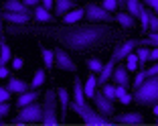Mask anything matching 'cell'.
<instances>
[{
    "label": "cell",
    "instance_id": "36",
    "mask_svg": "<svg viewBox=\"0 0 158 126\" xmlns=\"http://www.w3.org/2000/svg\"><path fill=\"white\" fill-rule=\"evenodd\" d=\"M12 100V92L8 88H0V102H8Z\"/></svg>",
    "mask_w": 158,
    "mask_h": 126
},
{
    "label": "cell",
    "instance_id": "47",
    "mask_svg": "<svg viewBox=\"0 0 158 126\" xmlns=\"http://www.w3.org/2000/svg\"><path fill=\"white\" fill-rule=\"evenodd\" d=\"M152 110H154V116H158V104H156V106H152Z\"/></svg>",
    "mask_w": 158,
    "mask_h": 126
},
{
    "label": "cell",
    "instance_id": "28",
    "mask_svg": "<svg viewBox=\"0 0 158 126\" xmlns=\"http://www.w3.org/2000/svg\"><path fill=\"white\" fill-rule=\"evenodd\" d=\"M45 81H47V71H43V69L35 71V77H33V81H31V89H39Z\"/></svg>",
    "mask_w": 158,
    "mask_h": 126
},
{
    "label": "cell",
    "instance_id": "48",
    "mask_svg": "<svg viewBox=\"0 0 158 126\" xmlns=\"http://www.w3.org/2000/svg\"><path fill=\"white\" fill-rule=\"evenodd\" d=\"M156 124H158V116H156Z\"/></svg>",
    "mask_w": 158,
    "mask_h": 126
},
{
    "label": "cell",
    "instance_id": "40",
    "mask_svg": "<svg viewBox=\"0 0 158 126\" xmlns=\"http://www.w3.org/2000/svg\"><path fill=\"white\" fill-rule=\"evenodd\" d=\"M120 102L122 104H132L134 102V96H132V93H124V96L120 98Z\"/></svg>",
    "mask_w": 158,
    "mask_h": 126
},
{
    "label": "cell",
    "instance_id": "5",
    "mask_svg": "<svg viewBox=\"0 0 158 126\" xmlns=\"http://www.w3.org/2000/svg\"><path fill=\"white\" fill-rule=\"evenodd\" d=\"M43 120V106L37 102L28 104V106L20 108L19 110V116H12L10 118V124H28V122H41Z\"/></svg>",
    "mask_w": 158,
    "mask_h": 126
},
{
    "label": "cell",
    "instance_id": "26",
    "mask_svg": "<svg viewBox=\"0 0 158 126\" xmlns=\"http://www.w3.org/2000/svg\"><path fill=\"white\" fill-rule=\"evenodd\" d=\"M136 55H138V69H144V67H146V61L150 59V49L146 45H140Z\"/></svg>",
    "mask_w": 158,
    "mask_h": 126
},
{
    "label": "cell",
    "instance_id": "8",
    "mask_svg": "<svg viewBox=\"0 0 158 126\" xmlns=\"http://www.w3.org/2000/svg\"><path fill=\"white\" fill-rule=\"evenodd\" d=\"M55 51V67L63 71H71V73H77V65H75V61L69 57V53L63 51V49H53Z\"/></svg>",
    "mask_w": 158,
    "mask_h": 126
},
{
    "label": "cell",
    "instance_id": "35",
    "mask_svg": "<svg viewBox=\"0 0 158 126\" xmlns=\"http://www.w3.org/2000/svg\"><path fill=\"white\" fill-rule=\"evenodd\" d=\"M102 6L106 10H110V12H114V10L120 8V6H118V0H102Z\"/></svg>",
    "mask_w": 158,
    "mask_h": 126
},
{
    "label": "cell",
    "instance_id": "46",
    "mask_svg": "<svg viewBox=\"0 0 158 126\" xmlns=\"http://www.w3.org/2000/svg\"><path fill=\"white\" fill-rule=\"evenodd\" d=\"M2 20V19H0ZM2 37H4V28H2V24H0V41H2Z\"/></svg>",
    "mask_w": 158,
    "mask_h": 126
},
{
    "label": "cell",
    "instance_id": "37",
    "mask_svg": "<svg viewBox=\"0 0 158 126\" xmlns=\"http://www.w3.org/2000/svg\"><path fill=\"white\" fill-rule=\"evenodd\" d=\"M10 110H12V106L8 102H0V116H8Z\"/></svg>",
    "mask_w": 158,
    "mask_h": 126
},
{
    "label": "cell",
    "instance_id": "50",
    "mask_svg": "<svg viewBox=\"0 0 158 126\" xmlns=\"http://www.w3.org/2000/svg\"><path fill=\"white\" fill-rule=\"evenodd\" d=\"M73 2H77V0H73Z\"/></svg>",
    "mask_w": 158,
    "mask_h": 126
},
{
    "label": "cell",
    "instance_id": "20",
    "mask_svg": "<svg viewBox=\"0 0 158 126\" xmlns=\"http://www.w3.org/2000/svg\"><path fill=\"white\" fill-rule=\"evenodd\" d=\"M75 4H77V2H73V0H55V16L67 14L69 10L75 8Z\"/></svg>",
    "mask_w": 158,
    "mask_h": 126
},
{
    "label": "cell",
    "instance_id": "3",
    "mask_svg": "<svg viewBox=\"0 0 158 126\" xmlns=\"http://www.w3.org/2000/svg\"><path fill=\"white\" fill-rule=\"evenodd\" d=\"M57 89L49 88L45 93V104H43V124L47 126H55L59 124V114H57Z\"/></svg>",
    "mask_w": 158,
    "mask_h": 126
},
{
    "label": "cell",
    "instance_id": "7",
    "mask_svg": "<svg viewBox=\"0 0 158 126\" xmlns=\"http://www.w3.org/2000/svg\"><path fill=\"white\" fill-rule=\"evenodd\" d=\"M93 100H95V108H98V112L102 114V116H106V118L112 120V116H114V100H110L102 89H95Z\"/></svg>",
    "mask_w": 158,
    "mask_h": 126
},
{
    "label": "cell",
    "instance_id": "42",
    "mask_svg": "<svg viewBox=\"0 0 158 126\" xmlns=\"http://www.w3.org/2000/svg\"><path fill=\"white\" fill-rule=\"evenodd\" d=\"M41 4L45 6L47 10H51V8H55V0H41Z\"/></svg>",
    "mask_w": 158,
    "mask_h": 126
},
{
    "label": "cell",
    "instance_id": "22",
    "mask_svg": "<svg viewBox=\"0 0 158 126\" xmlns=\"http://www.w3.org/2000/svg\"><path fill=\"white\" fill-rule=\"evenodd\" d=\"M116 20H118V23H120L124 28H134V27H136V19L132 16L130 12H122V10H120V12L116 14Z\"/></svg>",
    "mask_w": 158,
    "mask_h": 126
},
{
    "label": "cell",
    "instance_id": "23",
    "mask_svg": "<svg viewBox=\"0 0 158 126\" xmlns=\"http://www.w3.org/2000/svg\"><path fill=\"white\" fill-rule=\"evenodd\" d=\"M98 73H91L87 77V81H85V88H83V92H85V98H89V100H93V96H95V88H98V77H95Z\"/></svg>",
    "mask_w": 158,
    "mask_h": 126
},
{
    "label": "cell",
    "instance_id": "38",
    "mask_svg": "<svg viewBox=\"0 0 158 126\" xmlns=\"http://www.w3.org/2000/svg\"><path fill=\"white\" fill-rule=\"evenodd\" d=\"M126 89H128V85H116V100H120L124 93H128Z\"/></svg>",
    "mask_w": 158,
    "mask_h": 126
},
{
    "label": "cell",
    "instance_id": "10",
    "mask_svg": "<svg viewBox=\"0 0 158 126\" xmlns=\"http://www.w3.org/2000/svg\"><path fill=\"white\" fill-rule=\"evenodd\" d=\"M128 73H130L128 67L122 65L120 61H118L116 67H114V73H112V80H110V81H112L114 85H128V84H130V75H128Z\"/></svg>",
    "mask_w": 158,
    "mask_h": 126
},
{
    "label": "cell",
    "instance_id": "17",
    "mask_svg": "<svg viewBox=\"0 0 158 126\" xmlns=\"http://www.w3.org/2000/svg\"><path fill=\"white\" fill-rule=\"evenodd\" d=\"M6 88H8L12 93H16V96H19V93L28 92V89H31V84L19 80V77H8V84H6Z\"/></svg>",
    "mask_w": 158,
    "mask_h": 126
},
{
    "label": "cell",
    "instance_id": "11",
    "mask_svg": "<svg viewBox=\"0 0 158 126\" xmlns=\"http://www.w3.org/2000/svg\"><path fill=\"white\" fill-rule=\"evenodd\" d=\"M57 102H59V108H61V118L59 120L65 122V116H67V112H69V102H71L69 92H67L65 88H57Z\"/></svg>",
    "mask_w": 158,
    "mask_h": 126
},
{
    "label": "cell",
    "instance_id": "44",
    "mask_svg": "<svg viewBox=\"0 0 158 126\" xmlns=\"http://www.w3.org/2000/svg\"><path fill=\"white\" fill-rule=\"evenodd\" d=\"M24 4L28 6V8H33V6H37V4H41V0H23Z\"/></svg>",
    "mask_w": 158,
    "mask_h": 126
},
{
    "label": "cell",
    "instance_id": "31",
    "mask_svg": "<svg viewBox=\"0 0 158 126\" xmlns=\"http://www.w3.org/2000/svg\"><path fill=\"white\" fill-rule=\"evenodd\" d=\"M102 92L106 93L110 100H116V85H114L112 81H107L106 85H102Z\"/></svg>",
    "mask_w": 158,
    "mask_h": 126
},
{
    "label": "cell",
    "instance_id": "39",
    "mask_svg": "<svg viewBox=\"0 0 158 126\" xmlns=\"http://www.w3.org/2000/svg\"><path fill=\"white\" fill-rule=\"evenodd\" d=\"M23 65H24L23 57H14V59H12V67H14V69H23Z\"/></svg>",
    "mask_w": 158,
    "mask_h": 126
},
{
    "label": "cell",
    "instance_id": "34",
    "mask_svg": "<svg viewBox=\"0 0 158 126\" xmlns=\"http://www.w3.org/2000/svg\"><path fill=\"white\" fill-rule=\"evenodd\" d=\"M148 31H158V14L150 8V20H148Z\"/></svg>",
    "mask_w": 158,
    "mask_h": 126
},
{
    "label": "cell",
    "instance_id": "14",
    "mask_svg": "<svg viewBox=\"0 0 158 126\" xmlns=\"http://www.w3.org/2000/svg\"><path fill=\"white\" fill-rule=\"evenodd\" d=\"M114 122H118V124H142V114L140 112H128V114H116V116H112Z\"/></svg>",
    "mask_w": 158,
    "mask_h": 126
},
{
    "label": "cell",
    "instance_id": "16",
    "mask_svg": "<svg viewBox=\"0 0 158 126\" xmlns=\"http://www.w3.org/2000/svg\"><path fill=\"white\" fill-rule=\"evenodd\" d=\"M73 104H79V106H85L87 100H85V92H83V85H81V80H79V75L75 77L73 81V98H71Z\"/></svg>",
    "mask_w": 158,
    "mask_h": 126
},
{
    "label": "cell",
    "instance_id": "18",
    "mask_svg": "<svg viewBox=\"0 0 158 126\" xmlns=\"http://www.w3.org/2000/svg\"><path fill=\"white\" fill-rule=\"evenodd\" d=\"M114 67H116V61L114 59H110L106 63V65H103V69H102V73L98 75V85L99 88H102V85H106L107 81L112 80V73H114Z\"/></svg>",
    "mask_w": 158,
    "mask_h": 126
},
{
    "label": "cell",
    "instance_id": "4",
    "mask_svg": "<svg viewBox=\"0 0 158 126\" xmlns=\"http://www.w3.org/2000/svg\"><path fill=\"white\" fill-rule=\"evenodd\" d=\"M69 110H71V112H75V114H79V116L83 118V122H85V124H89V126L110 124V118H106V116H102L99 112H95V110H93L89 104H85V106H79V104L69 102Z\"/></svg>",
    "mask_w": 158,
    "mask_h": 126
},
{
    "label": "cell",
    "instance_id": "49",
    "mask_svg": "<svg viewBox=\"0 0 158 126\" xmlns=\"http://www.w3.org/2000/svg\"><path fill=\"white\" fill-rule=\"evenodd\" d=\"M0 122H2V116H0Z\"/></svg>",
    "mask_w": 158,
    "mask_h": 126
},
{
    "label": "cell",
    "instance_id": "6",
    "mask_svg": "<svg viewBox=\"0 0 158 126\" xmlns=\"http://www.w3.org/2000/svg\"><path fill=\"white\" fill-rule=\"evenodd\" d=\"M85 20L87 23H99V24H112L116 20V16L110 10H106L103 6L89 2V4H85Z\"/></svg>",
    "mask_w": 158,
    "mask_h": 126
},
{
    "label": "cell",
    "instance_id": "25",
    "mask_svg": "<svg viewBox=\"0 0 158 126\" xmlns=\"http://www.w3.org/2000/svg\"><path fill=\"white\" fill-rule=\"evenodd\" d=\"M126 6H128V12H130L134 19H138L142 8H144V2H142V0H126Z\"/></svg>",
    "mask_w": 158,
    "mask_h": 126
},
{
    "label": "cell",
    "instance_id": "9",
    "mask_svg": "<svg viewBox=\"0 0 158 126\" xmlns=\"http://www.w3.org/2000/svg\"><path fill=\"white\" fill-rule=\"evenodd\" d=\"M138 47H140V39H130V41H126V43H124L122 47H118L116 51H114L112 59H114V61L118 63V61L126 59V57L130 55V53L134 51V49H138Z\"/></svg>",
    "mask_w": 158,
    "mask_h": 126
},
{
    "label": "cell",
    "instance_id": "15",
    "mask_svg": "<svg viewBox=\"0 0 158 126\" xmlns=\"http://www.w3.org/2000/svg\"><path fill=\"white\" fill-rule=\"evenodd\" d=\"M39 96H41V92H39V89H28V92H24V93H19V100L14 102V108H16V110H20V108L28 106V104H33Z\"/></svg>",
    "mask_w": 158,
    "mask_h": 126
},
{
    "label": "cell",
    "instance_id": "13",
    "mask_svg": "<svg viewBox=\"0 0 158 126\" xmlns=\"http://www.w3.org/2000/svg\"><path fill=\"white\" fill-rule=\"evenodd\" d=\"M0 19L8 20V23H12V24H27L33 16L27 14V12H4V10H2V12H0Z\"/></svg>",
    "mask_w": 158,
    "mask_h": 126
},
{
    "label": "cell",
    "instance_id": "1",
    "mask_svg": "<svg viewBox=\"0 0 158 126\" xmlns=\"http://www.w3.org/2000/svg\"><path fill=\"white\" fill-rule=\"evenodd\" d=\"M107 35H114L110 24H99V23H89V24H69L61 28L57 39H59L67 49L75 53H85L87 49L95 47L102 43Z\"/></svg>",
    "mask_w": 158,
    "mask_h": 126
},
{
    "label": "cell",
    "instance_id": "12",
    "mask_svg": "<svg viewBox=\"0 0 158 126\" xmlns=\"http://www.w3.org/2000/svg\"><path fill=\"white\" fill-rule=\"evenodd\" d=\"M2 10H4V12H27V14L33 16V8H28V6L24 4V2H20V0H6L4 4H2Z\"/></svg>",
    "mask_w": 158,
    "mask_h": 126
},
{
    "label": "cell",
    "instance_id": "24",
    "mask_svg": "<svg viewBox=\"0 0 158 126\" xmlns=\"http://www.w3.org/2000/svg\"><path fill=\"white\" fill-rule=\"evenodd\" d=\"M10 61H12V53H10V47L6 45L4 37H2V41H0V67L10 63Z\"/></svg>",
    "mask_w": 158,
    "mask_h": 126
},
{
    "label": "cell",
    "instance_id": "21",
    "mask_svg": "<svg viewBox=\"0 0 158 126\" xmlns=\"http://www.w3.org/2000/svg\"><path fill=\"white\" fill-rule=\"evenodd\" d=\"M81 19H85V8H73L67 14H63V23H67V24H75Z\"/></svg>",
    "mask_w": 158,
    "mask_h": 126
},
{
    "label": "cell",
    "instance_id": "30",
    "mask_svg": "<svg viewBox=\"0 0 158 126\" xmlns=\"http://www.w3.org/2000/svg\"><path fill=\"white\" fill-rule=\"evenodd\" d=\"M87 67L93 71V73H102V69H103V63L99 59H87Z\"/></svg>",
    "mask_w": 158,
    "mask_h": 126
},
{
    "label": "cell",
    "instance_id": "27",
    "mask_svg": "<svg viewBox=\"0 0 158 126\" xmlns=\"http://www.w3.org/2000/svg\"><path fill=\"white\" fill-rule=\"evenodd\" d=\"M41 53H43V61H45V67H47V69L55 67V51H53V49H47V47L41 45Z\"/></svg>",
    "mask_w": 158,
    "mask_h": 126
},
{
    "label": "cell",
    "instance_id": "45",
    "mask_svg": "<svg viewBox=\"0 0 158 126\" xmlns=\"http://www.w3.org/2000/svg\"><path fill=\"white\" fill-rule=\"evenodd\" d=\"M0 77H2V80H6V77H8V67H6V65L0 67Z\"/></svg>",
    "mask_w": 158,
    "mask_h": 126
},
{
    "label": "cell",
    "instance_id": "33",
    "mask_svg": "<svg viewBox=\"0 0 158 126\" xmlns=\"http://www.w3.org/2000/svg\"><path fill=\"white\" fill-rule=\"evenodd\" d=\"M146 77H148V75H146V69H140L138 73H136L134 81H132V85H134V89H136V88H140V85H142V81H144Z\"/></svg>",
    "mask_w": 158,
    "mask_h": 126
},
{
    "label": "cell",
    "instance_id": "29",
    "mask_svg": "<svg viewBox=\"0 0 158 126\" xmlns=\"http://www.w3.org/2000/svg\"><path fill=\"white\" fill-rule=\"evenodd\" d=\"M140 23H142V31L144 33H148V20H150V10L148 8H142V12H140Z\"/></svg>",
    "mask_w": 158,
    "mask_h": 126
},
{
    "label": "cell",
    "instance_id": "19",
    "mask_svg": "<svg viewBox=\"0 0 158 126\" xmlns=\"http://www.w3.org/2000/svg\"><path fill=\"white\" fill-rule=\"evenodd\" d=\"M33 16L37 20H41V23H53V20H55V16H53V14L49 12V10H47L43 4L33 6Z\"/></svg>",
    "mask_w": 158,
    "mask_h": 126
},
{
    "label": "cell",
    "instance_id": "2",
    "mask_svg": "<svg viewBox=\"0 0 158 126\" xmlns=\"http://www.w3.org/2000/svg\"><path fill=\"white\" fill-rule=\"evenodd\" d=\"M134 102L140 104V106H156L158 104V73L156 75H150L142 81L140 88L134 89Z\"/></svg>",
    "mask_w": 158,
    "mask_h": 126
},
{
    "label": "cell",
    "instance_id": "41",
    "mask_svg": "<svg viewBox=\"0 0 158 126\" xmlns=\"http://www.w3.org/2000/svg\"><path fill=\"white\" fill-rule=\"evenodd\" d=\"M142 2H146V4H148L150 8H152L154 12L158 14V0H142Z\"/></svg>",
    "mask_w": 158,
    "mask_h": 126
},
{
    "label": "cell",
    "instance_id": "43",
    "mask_svg": "<svg viewBox=\"0 0 158 126\" xmlns=\"http://www.w3.org/2000/svg\"><path fill=\"white\" fill-rule=\"evenodd\" d=\"M150 59L158 61V47H152V49H150Z\"/></svg>",
    "mask_w": 158,
    "mask_h": 126
},
{
    "label": "cell",
    "instance_id": "51",
    "mask_svg": "<svg viewBox=\"0 0 158 126\" xmlns=\"http://www.w3.org/2000/svg\"><path fill=\"white\" fill-rule=\"evenodd\" d=\"M0 12H2V10H0Z\"/></svg>",
    "mask_w": 158,
    "mask_h": 126
},
{
    "label": "cell",
    "instance_id": "32",
    "mask_svg": "<svg viewBox=\"0 0 158 126\" xmlns=\"http://www.w3.org/2000/svg\"><path fill=\"white\" fill-rule=\"evenodd\" d=\"M128 59V63H126V67H128V71H136L138 69V55H134V53H130V55L126 57Z\"/></svg>",
    "mask_w": 158,
    "mask_h": 126
}]
</instances>
